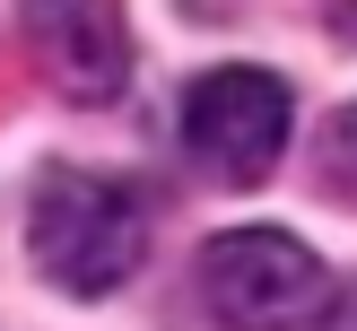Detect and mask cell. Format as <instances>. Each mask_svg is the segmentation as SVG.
Instances as JSON below:
<instances>
[{
  "label": "cell",
  "instance_id": "6da1fadb",
  "mask_svg": "<svg viewBox=\"0 0 357 331\" xmlns=\"http://www.w3.org/2000/svg\"><path fill=\"white\" fill-rule=\"evenodd\" d=\"M26 253L61 296H114L149 253V201L114 174L52 166L26 209Z\"/></svg>",
  "mask_w": 357,
  "mask_h": 331
},
{
  "label": "cell",
  "instance_id": "7a4b0ae2",
  "mask_svg": "<svg viewBox=\"0 0 357 331\" xmlns=\"http://www.w3.org/2000/svg\"><path fill=\"white\" fill-rule=\"evenodd\" d=\"M201 296L227 331H296L323 314L331 279L288 226H227L201 244Z\"/></svg>",
  "mask_w": 357,
  "mask_h": 331
},
{
  "label": "cell",
  "instance_id": "3957f363",
  "mask_svg": "<svg viewBox=\"0 0 357 331\" xmlns=\"http://www.w3.org/2000/svg\"><path fill=\"white\" fill-rule=\"evenodd\" d=\"M288 131H296V96L271 70H209L183 87V148L218 183H261L288 157Z\"/></svg>",
  "mask_w": 357,
  "mask_h": 331
},
{
  "label": "cell",
  "instance_id": "277c9868",
  "mask_svg": "<svg viewBox=\"0 0 357 331\" xmlns=\"http://www.w3.org/2000/svg\"><path fill=\"white\" fill-rule=\"evenodd\" d=\"M26 35L44 79L70 105H105L131 79V26H122V0H26Z\"/></svg>",
  "mask_w": 357,
  "mask_h": 331
},
{
  "label": "cell",
  "instance_id": "5b68a950",
  "mask_svg": "<svg viewBox=\"0 0 357 331\" xmlns=\"http://www.w3.org/2000/svg\"><path fill=\"white\" fill-rule=\"evenodd\" d=\"M323 174H331V183H340L349 201H357V105H349L340 122H331V148H323Z\"/></svg>",
  "mask_w": 357,
  "mask_h": 331
},
{
  "label": "cell",
  "instance_id": "8992f818",
  "mask_svg": "<svg viewBox=\"0 0 357 331\" xmlns=\"http://www.w3.org/2000/svg\"><path fill=\"white\" fill-rule=\"evenodd\" d=\"M314 331H357V279L340 296H323V314H314Z\"/></svg>",
  "mask_w": 357,
  "mask_h": 331
},
{
  "label": "cell",
  "instance_id": "52a82bcc",
  "mask_svg": "<svg viewBox=\"0 0 357 331\" xmlns=\"http://www.w3.org/2000/svg\"><path fill=\"white\" fill-rule=\"evenodd\" d=\"M340 35H357V0H340Z\"/></svg>",
  "mask_w": 357,
  "mask_h": 331
}]
</instances>
